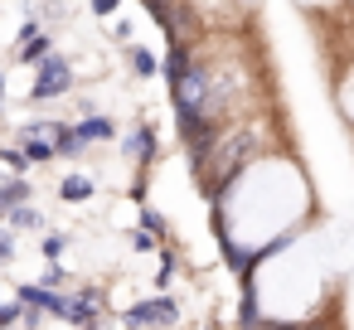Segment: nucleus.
Returning a JSON list of instances; mask_svg holds the SVG:
<instances>
[{"label": "nucleus", "mask_w": 354, "mask_h": 330, "mask_svg": "<svg viewBox=\"0 0 354 330\" xmlns=\"http://www.w3.org/2000/svg\"><path fill=\"white\" fill-rule=\"evenodd\" d=\"M68 88H73V68H68V59L49 54V59L39 64V78L30 83V102H54V98H64Z\"/></svg>", "instance_id": "obj_1"}, {"label": "nucleus", "mask_w": 354, "mask_h": 330, "mask_svg": "<svg viewBox=\"0 0 354 330\" xmlns=\"http://www.w3.org/2000/svg\"><path fill=\"white\" fill-rule=\"evenodd\" d=\"M122 320H127L131 330H141V325H175V320H180V306H175L170 296H151V301H136Z\"/></svg>", "instance_id": "obj_2"}, {"label": "nucleus", "mask_w": 354, "mask_h": 330, "mask_svg": "<svg viewBox=\"0 0 354 330\" xmlns=\"http://www.w3.org/2000/svg\"><path fill=\"white\" fill-rule=\"evenodd\" d=\"M49 44H54V39L44 35V25H39V20H30V25L20 30V44H15V54H20V64H35V68H39V64L54 54Z\"/></svg>", "instance_id": "obj_3"}, {"label": "nucleus", "mask_w": 354, "mask_h": 330, "mask_svg": "<svg viewBox=\"0 0 354 330\" xmlns=\"http://www.w3.org/2000/svg\"><path fill=\"white\" fill-rule=\"evenodd\" d=\"M20 301H25V311H44V315H59V320H64V311H68V296H59V291L44 286V282H39V286L25 282V286H20Z\"/></svg>", "instance_id": "obj_4"}, {"label": "nucleus", "mask_w": 354, "mask_h": 330, "mask_svg": "<svg viewBox=\"0 0 354 330\" xmlns=\"http://www.w3.org/2000/svg\"><path fill=\"white\" fill-rule=\"evenodd\" d=\"M97 315H102V296H97V291H78V296H68L64 320H73V325L93 330V320H97Z\"/></svg>", "instance_id": "obj_5"}, {"label": "nucleus", "mask_w": 354, "mask_h": 330, "mask_svg": "<svg viewBox=\"0 0 354 330\" xmlns=\"http://www.w3.org/2000/svg\"><path fill=\"white\" fill-rule=\"evenodd\" d=\"M30 194H35V185H30L25 175H10L6 185H0V219H10V209L30 204Z\"/></svg>", "instance_id": "obj_6"}, {"label": "nucleus", "mask_w": 354, "mask_h": 330, "mask_svg": "<svg viewBox=\"0 0 354 330\" xmlns=\"http://www.w3.org/2000/svg\"><path fill=\"white\" fill-rule=\"evenodd\" d=\"M78 136H83L88 146H93V141H112V136H117V122L102 117V112H83V117H78Z\"/></svg>", "instance_id": "obj_7"}, {"label": "nucleus", "mask_w": 354, "mask_h": 330, "mask_svg": "<svg viewBox=\"0 0 354 330\" xmlns=\"http://www.w3.org/2000/svg\"><path fill=\"white\" fill-rule=\"evenodd\" d=\"M127 156H131V161H151V156H156V131H151L146 122L131 127V136H127Z\"/></svg>", "instance_id": "obj_8"}, {"label": "nucleus", "mask_w": 354, "mask_h": 330, "mask_svg": "<svg viewBox=\"0 0 354 330\" xmlns=\"http://www.w3.org/2000/svg\"><path fill=\"white\" fill-rule=\"evenodd\" d=\"M54 151H59V156H68V161H78V156L88 151V141L78 136V127H68V122H59V131H54Z\"/></svg>", "instance_id": "obj_9"}, {"label": "nucleus", "mask_w": 354, "mask_h": 330, "mask_svg": "<svg viewBox=\"0 0 354 330\" xmlns=\"http://www.w3.org/2000/svg\"><path fill=\"white\" fill-rule=\"evenodd\" d=\"M59 199H64V204H88V199H93V180H88V175H64Z\"/></svg>", "instance_id": "obj_10"}, {"label": "nucleus", "mask_w": 354, "mask_h": 330, "mask_svg": "<svg viewBox=\"0 0 354 330\" xmlns=\"http://www.w3.org/2000/svg\"><path fill=\"white\" fill-rule=\"evenodd\" d=\"M20 146H25V156H30V165H49V161L59 156L49 136H20Z\"/></svg>", "instance_id": "obj_11"}, {"label": "nucleus", "mask_w": 354, "mask_h": 330, "mask_svg": "<svg viewBox=\"0 0 354 330\" xmlns=\"http://www.w3.org/2000/svg\"><path fill=\"white\" fill-rule=\"evenodd\" d=\"M127 59H131V68H136V78H156V73H160V64H156V54H151V49H141V44H131V49H127Z\"/></svg>", "instance_id": "obj_12"}, {"label": "nucleus", "mask_w": 354, "mask_h": 330, "mask_svg": "<svg viewBox=\"0 0 354 330\" xmlns=\"http://www.w3.org/2000/svg\"><path fill=\"white\" fill-rule=\"evenodd\" d=\"M10 223L15 228H44V214L35 204H20V209H10Z\"/></svg>", "instance_id": "obj_13"}, {"label": "nucleus", "mask_w": 354, "mask_h": 330, "mask_svg": "<svg viewBox=\"0 0 354 330\" xmlns=\"http://www.w3.org/2000/svg\"><path fill=\"white\" fill-rule=\"evenodd\" d=\"M15 320H25V301H0V330H10Z\"/></svg>", "instance_id": "obj_14"}, {"label": "nucleus", "mask_w": 354, "mask_h": 330, "mask_svg": "<svg viewBox=\"0 0 354 330\" xmlns=\"http://www.w3.org/2000/svg\"><path fill=\"white\" fill-rule=\"evenodd\" d=\"M0 161H6L15 175H20V170H30V156H25V146H6V151H0Z\"/></svg>", "instance_id": "obj_15"}, {"label": "nucleus", "mask_w": 354, "mask_h": 330, "mask_svg": "<svg viewBox=\"0 0 354 330\" xmlns=\"http://www.w3.org/2000/svg\"><path fill=\"white\" fill-rule=\"evenodd\" d=\"M39 248H44V257L54 262V257H59V253L68 248V238H64V233H44V243H39Z\"/></svg>", "instance_id": "obj_16"}, {"label": "nucleus", "mask_w": 354, "mask_h": 330, "mask_svg": "<svg viewBox=\"0 0 354 330\" xmlns=\"http://www.w3.org/2000/svg\"><path fill=\"white\" fill-rule=\"evenodd\" d=\"M141 228H146V233H156V238H160V233H165V219H160V214H156V209H141Z\"/></svg>", "instance_id": "obj_17"}, {"label": "nucleus", "mask_w": 354, "mask_h": 330, "mask_svg": "<svg viewBox=\"0 0 354 330\" xmlns=\"http://www.w3.org/2000/svg\"><path fill=\"white\" fill-rule=\"evenodd\" d=\"M93 6V15H102V20H112L117 10H122V0H88Z\"/></svg>", "instance_id": "obj_18"}, {"label": "nucleus", "mask_w": 354, "mask_h": 330, "mask_svg": "<svg viewBox=\"0 0 354 330\" xmlns=\"http://www.w3.org/2000/svg\"><path fill=\"white\" fill-rule=\"evenodd\" d=\"M131 248H136V253H151V248H156V233L136 228V233H131Z\"/></svg>", "instance_id": "obj_19"}, {"label": "nucleus", "mask_w": 354, "mask_h": 330, "mask_svg": "<svg viewBox=\"0 0 354 330\" xmlns=\"http://www.w3.org/2000/svg\"><path fill=\"white\" fill-rule=\"evenodd\" d=\"M64 277H68V272H64L59 262H49V267H44V286H64Z\"/></svg>", "instance_id": "obj_20"}, {"label": "nucleus", "mask_w": 354, "mask_h": 330, "mask_svg": "<svg viewBox=\"0 0 354 330\" xmlns=\"http://www.w3.org/2000/svg\"><path fill=\"white\" fill-rule=\"evenodd\" d=\"M10 257H15V238L0 228V262H10Z\"/></svg>", "instance_id": "obj_21"}, {"label": "nucleus", "mask_w": 354, "mask_h": 330, "mask_svg": "<svg viewBox=\"0 0 354 330\" xmlns=\"http://www.w3.org/2000/svg\"><path fill=\"white\" fill-rule=\"evenodd\" d=\"M112 35H117L122 44H131V25H127V20H117V25H112Z\"/></svg>", "instance_id": "obj_22"}, {"label": "nucleus", "mask_w": 354, "mask_h": 330, "mask_svg": "<svg viewBox=\"0 0 354 330\" xmlns=\"http://www.w3.org/2000/svg\"><path fill=\"white\" fill-rule=\"evenodd\" d=\"M0 102H6V73H0Z\"/></svg>", "instance_id": "obj_23"}]
</instances>
